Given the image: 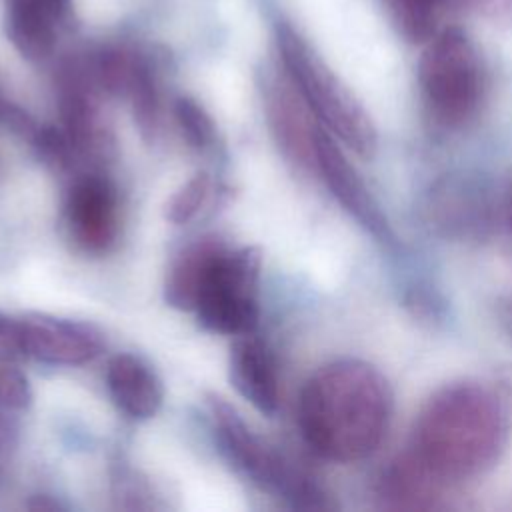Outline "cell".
<instances>
[{"mask_svg": "<svg viewBox=\"0 0 512 512\" xmlns=\"http://www.w3.org/2000/svg\"><path fill=\"white\" fill-rule=\"evenodd\" d=\"M174 116H176V122H178V128H180L184 140L192 148L202 150L212 142V138H214L212 118L196 100H192L188 96H180L174 102Z\"/></svg>", "mask_w": 512, "mask_h": 512, "instance_id": "cell-23", "label": "cell"}, {"mask_svg": "<svg viewBox=\"0 0 512 512\" xmlns=\"http://www.w3.org/2000/svg\"><path fill=\"white\" fill-rule=\"evenodd\" d=\"M30 144L36 158L52 172H66L72 166L76 148L64 128L54 124H40Z\"/></svg>", "mask_w": 512, "mask_h": 512, "instance_id": "cell-22", "label": "cell"}, {"mask_svg": "<svg viewBox=\"0 0 512 512\" xmlns=\"http://www.w3.org/2000/svg\"><path fill=\"white\" fill-rule=\"evenodd\" d=\"M392 408V386L374 364L340 358L320 366L304 382L298 398V426L316 456L350 464L364 460L380 446Z\"/></svg>", "mask_w": 512, "mask_h": 512, "instance_id": "cell-1", "label": "cell"}, {"mask_svg": "<svg viewBox=\"0 0 512 512\" xmlns=\"http://www.w3.org/2000/svg\"><path fill=\"white\" fill-rule=\"evenodd\" d=\"M390 26L410 44H426L444 18L472 6V0H378Z\"/></svg>", "mask_w": 512, "mask_h": 512, "instance_id": "cell-16", "label": "cell"}, {"mask_svg": "<svg viewBox=\"0 0 512 512\" xmlns=\"http://www.w3.org/2000/svg\"><path fill=\"white\" fill-rule=\"evenodd\" d=\"M132 104V118L144 142H154L160 128V96L154 68L142 56L132 88L128 92Z\"/></svg>", "mask_w": 512, "mask_h": 512, "instance_id": "cell-20", "label": "cell"}, {"mask_svg": "<svg viewBox=\"0 0 512 512\" xmlns=\"http://www.w3.org/2000/svg\"><path fill=\"white\" fill-rule=\"evenodd\" d=\"M0 124H4L10 132H14L16 136H20L22 140H28V142H32V138L36 136V132L40 128V124L24 108L16 106L14 102L6 104Z\"/></svg>", "mask_w": 512, "mask_h": 512, "instance_id": "cell-26", "label": "cell"}, {"mask_svg": "<svg viewBox=\"0 0 512 512\" xmlns=\"http://www.w3.org/2000/svg\"><path fill=\"white\" fill-rule=\"evenodd\" d=\"M32 404L28 378L10 364L0 366V410H26Z\"/></svg>", "mask_w": 512, "mask_h": 512, "instance_id": "cell-24", "label": "cell"}, {"mask_svg": "<svg viewBox=\"0 0 512 512\" xmlns=\"http://www.w3.org/2000/svg\"><path fill=\"white\" fill-rule=\"evenodd\" d=\"M472 6L494 24L512 22V0H472Z\"/></svg>", "mask_w": 512, "mask_h": 512, "instance_id": "cell-29", "label": "cell"}, {"mask_svg": "<svg viewBox=\"0 0 512 512\" xmlns=\"http://www.w3.org/2000/svg\"><path fill=\"white\" fill-rule=\"evenodd\" d=\"M500 204H502V214L506 218V224L510 226V232H512V170L508 172V176L504 180Z\"/></svg>", "mask_w": 512, "mask_h": 512, "instance_id": "cell-31", "label": "cell"}, {"mask_svg": "<svg viewBox=\"0 0 512 512\" xmlns=\"http://www.w3.org/2000/svg\"><path fill=\"white\" fill-rule=\"evenodd\" d=\"M6 104H8V100H4V98H2V94H0V120H2V114H4Z\"/></svg>", "mask_w": 512, "mask_h": 512, "instance_id": "cell-32", "label": "cell"}, {"mask_svg": "<svg viewBox=\"0 0 512 512\" xmlns=\"http://www.w3.org/2000/svg\"><path fill=\"white\" fill-rule=\"evenodd\" d=\"M226 252L222 240L204 236L188 244L172 262L164 280V302L182 312H194L210 282L216 262Z\"/></svg>", "mask_w": 512, "mask_h": 512, "instance_id": "cell-13", "label": "cell"}, {"mask_svg": "<svg viewBox=\"0 0 512 512\" xmlns=\"http://www.w3.org/2000/svg\"><path fill=\"white\" fill-rule=\"evenodd\" d=\"M58 110L62 128L72 140L76 154H100L110 146V132L102 118L100 94L88 60H64L56 72Z\"/></svg>", "mask_w": 512, "mask_h": 512, "instance_id": "cell-7", "label": "cell"}, {"mask_svg": "<svg viewBox=\"0 0 512 512\" xmlns=\"http://www.w3.org/2000/svg\"><path fill=\"white\" fill-rule=\"evenodd\" d=\"M440 226L446 230H480L490 224V206L482 198V190L472 184L446 182L436 190L434 204L430 208Z\"/></svg>", "mask_w": 512, "mask_h": 512, "instance_id": "cell-17", "label": "cell"}, {"mask_svg": "<svg viewBox=\"0 0 512 512\" xmlns=\"http://www.w3.org/2000/svg\"><path fill=\"white\" fill-rule=\"evenodd\" d=\"M28 510L34 512H58V510H66V506L62 502H58L56 498L48 496V494H36L26 502Z\"/></svg>", "mask_w": 512, "mask_h": 512, "instance_id": "cell-30", "label": "cell"}, {"mask_svg": "<svg viewBox=\"0 0 512 512\" xmlns=\"http://www.w3.org/2000/svg\"><path fill=\"white\" fill-rule=\"evenodd\" d=\"M486 86L484 60L464 30L444 26L424 44L418 60V88L436 124L466 126L482 108Z\"/></svg>", "mask_w": 512, "mask_h": 512, "instance_id": "cell-4", "label": "cell"}, {"mask_svg": "<svg viewBox=\"0 0 512 512\" xmlns=\"http://www.w3.org/2000/svg\"><path fill=\"white\" fill-rule=\"evenodd\" d=\"M214 438L224 460L256 486L282 496L296 510H332L334 502L306 470L256 436L224 398L206 394Z\"/></svg>", "mask_w": 512, "mask_h": 512, "instance_id": "cell-5", "label": "cell"}, {"mask_svg": "<svg viewBox=\"0 0 512 512\" xmlns=\"http://www.w3.org/2000/svg\"><path fill=\"white\" fill-rule=\"evenodd\" d=\"M316 172L328 186L338 204L376 240L392 242V228L380 210V204L370 194L356 168L348 162L334 136L324 128L316 134Z\"/></svg>", "mask_w": 512, "mask_h": 512, "instance_id": "cell-10", "label": "cell"}, {"mask_svg": "<svg viewBox=\"0 0 512 512\" xmlns=\"http://www.w3.org/2000/svg\"><path fill=\"white\" fill-rule=\"evenodd\" d=\"M26 356L22 318L0 312V364H14Z\"/></svg>", "mask_w": 512, "mask_h": 512, "instance_id": "cell-25", "label": "cell"}, {"mask_svg": "<svg viewBox=\"0 0 512 512\" xmlns=\"http://www.w3.org/2000/svg\"><path fill=\"white\" fill-rule=\"evenodd\" d=\"M20 442L18 422L8 416V410H0V478L4 476L6 466L12 462Z\"/></svg>", "mask_w": 512, "mask_h": 512, "instance_id": "cell-27", "label": "cell"}, {"mask_svg": "<svg viewBox=\"0 0 512 512\" xmlns=\"http://www.w3.org/2000/svg\"><path fill=\"white\" fill-rule=\"evenodd\" d=\"M56 24L58 22L44 12L6 6V36L26 60L40 62L52 54L56 44Z\"/></svg>", "mask_w": 512, "mask_h": 512, "instance_id": "cell-18", "label": "cell"}, {"mask_svg": "<svg viewBox=\"0 0 512 512\" xmlns=\"http://www.w3.org/2000/svg\"><path fill=\"white\" fill-rule=\"evenodd\" d=\"M6 6L38 10L56 22H62L70 12V0H6Z\"/></svg>", "mask_w": 512, "mask_h": 512, "instance_id": "cell-28", "label": "cell"}, {"mask_svg": "<svg viewBox=\"0 0 512 512\" xmlns=\"http://www.w3.org/2000/svg\"><path fill=\"white\" fill-rule=\"evenodd\" d=\"M142 56L128 48L106 46L88 58L98 88L112 96H128Z\"/></svg>", "mask_w": 512, "mask_h": 512, "instance_id": "cell-19", "label": "cell"}, {"mask_svg": "<svg viewBox=\"0 0 512 512\" xmlns=\"http://www.w3.org/2000/svg\"><path fill=\"white\" fill-rule=\"evenodd\" d=\"M276 44L282 68L322 128L358 156L370 158L378 148V132L352 90L292 26L278 24Z\"/></svg>", "mask_w": 512, "mask_h": 512, "instance_id": "cell-3", "label": "cell"}, {"mask_svg": "<svg viewBox=\"0 0 512 512\" xmlns=\"http://www.w3.org/2000/svg\"><path fill=\"white\" fill-rule=\"evenodd\" d=\"M508 416L484 384L460 380L438 388L420 406L408 452L442 486L486 474L502 456Z\"/></svg>", "mask_w": 512, "mask_h": 512, "instance_id": "cell-2", "label": "cell"}, {"mask_svg": "<svg viewBox=\"0 0 512 512\" xmlns=\"http://www.w3.org/2000/svg\"><path fill=\"white\" fill-rule=\"evenodd\" d=\"M212 188V178L206 172L194 174L184 186H180L164 204V218L172 224L190 222L206 204Z\"/></svg>", "mask_w": 512, "mask_h": 512, "instance_id": "cell-21", "label": "cell"}, {"mask_svg": "<svg viewBox=\"0 0 512 512\" xmlns=\"http://www.w3.org/2000/svg\"><path fill=\"white\" fill-rule=\"evenodd\" d=\"M228 378L236 392L260 414L274 416L280 406L276 364L264 342L250 334L230 346Z\"/></svg>", "mask_w": 512, "mask_h": 512, "instance_id": "cell-12", "label": "cell"}, {"mask_svg": "<svg viewBox=\"0 0 512 512\" xmlns=\"http://www.w3.org/2000/svg\"><path fill=\"white\" fill-rule=\"evenodd\" d=\"M26 354L44 364L78 366L104 350V338L92 324L48 314L22 316Z\"/></svg>", "mask_w": 512, "mask_h": 512, "instance_id": "cell-11", "label": "cell"}, {"mask_svg": "<svg viewBox=\"0 0 512 512\" xmlns=\"http://www.w3.org/2000/svg\"><path fill=\"white\" fill-rule=\"evenodd\" d=\"M64 222L78 248L90 254L106 252L120 230L116 188L100 176L76 180L64 200Z\"/></svg>", "mask_w": 512, "mask_h": 512, "instance_id": "cell-9", "label": "cell"}, {"mask_svg": "<svg viewBox=\"0 0 512 512\" xmlns=\"http://www.w3.org/2000/svg\"><path fill=\"white\" fill-rule=\"evenodd\" d=\"M106 386L116 408L128 418L148 420L162 406V382L148 364L132 354H116L108 360Z\"/></svg>", "mask_w": 512, "mask_h": 512, "instance_id": "cell-14", "label": "cell"}, {"mask_svg": "<svg viewBox=\"0 0 512 512\" xmlns=\"http://www.w3.org/2000/svg\"><path fill=\"white\" fill-rule=\"evenodd\" d=\"M260 268L262 250L258 246L226 250L216 262L194 310L198 324L208 332L224 336L252 334L260 318L256 302Z\"/></svg>", "mask_w": 512, "mask_h": 512, "instance_id": "cell-6", "label": "cell"}, {"mask_svg": "<svg viewBox=\"0 0 512 512\" xmlns=\"http://www.w3.org/2000/svg\"><path fill=\"white\" fill-rule=\"evenodd\" d=\"M442 486L426 468L404 450L398 454L376 480V498L382 508L390 510H430L438 506Z\"/></svg>", "mask_w": 512, "mask_h": 512, "instance_id": "cell-15", "label": "cell"}, {"mask_svg": "<svg viewBox=\"0 0 512 512\" xmlns=\"http://www.w3.org/2000/svg\"><path fill=\"white\" fill-rule=\"evenodd\" d=\"M266 118L282 154L302 170L316 172V134L314 114L286 74L270 72L262 84Z\"/></svg>", "mask_w": 512, "mask_h": 512, "instance_id": "cell-8", "label": "cell"}]
</instances>
